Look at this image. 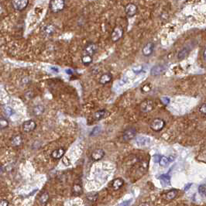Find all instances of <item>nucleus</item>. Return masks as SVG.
I'll return each instance as SVG.
<instances>
[{"label":"nucleus","mask_w":206,"mask_h":206,"mask_svg":"<svg viewBox=\"0 0 206 206\" xmlns=\"http://www.w3.org/2000/svg\"><path fill=\"white\" fill-rule=\"evenodd\" d=\"M65 7V2L63 0H53L50 2V9L53 12H59Z\"/></svg>","instance_id":"f257e3e1"},{"label":"nucleus","mask_w":206,"mask_h":206,"mask_svg":"<svg viewBox=\"0 0 206 206\" xmlns=\"http://www.w3.org/2000/svg\"><path fill=\"white\" fill-rule=\"evenodd\" d=\"M150 126L151 130H153V131L160 132L163 130V127L165 126V121L160 118H157L150 122Z\"/></svg>","instance_id":"f03ea898"},{"label":"nucleus","mask_w":206,"mask_h":206,"mask_svg":"<svg viewBox=\"0 0 206 206\" xmlns=\"http://www.w3.org/2000/svg\"><path fill=\"white\" fill-rule=\"evenodd\" d=\"M124 34V30L122 29V27H116L115 29L113 30V33L111 34V39L113 42H117L118 41H119L120 39L122 38Z\"/></svg>","instance_id":"7ed1b4c3"},{"label":"nucleus","mask_w":206,"mask_h":206,"mask_svg":"<svg viewBox=\"0 0 206 206\" xmlns=\"http://www.w3.org/2000/svg\"><path fill=\"white\" fill-rule=\"evenodd\" d=\"M139 107H140V110L143 113H150L154 108V102L152 100H145L140 104Z\"/></svg>","instance_id":"20e7f679"},{"label":"nucleus","mask_w":206,"mask_h":206,"mask_svg":"<svg viewBox=\"0 0 206 206\" xmlns=\"http://www.w3.org/2000/svg\"><path fill=\"white\" fill-rule=\"evenodd\" d=\"M136 135H137V130H136V129L133 128V127H130V128L126 129L123 132L122 139H123L124 141H130V140L133 139L136 137Z\"/></svg>","instance_id":"39448f33"},{"label":"nucleus","mask_w":206,"mask_h":206,"mask_svg":"<svg viewBox=\"0 0 206 206\" xmlns=\"http://www.w3.org/2000/svg\"><path fill=\"white\" fill-rule=\"evenodd\" d=\"M167 66L164 65H157L153 66L150 70V74L153 76H157L165 73L167 71Z\"/></svg>","instance_id":"423d86ee"},{"label":"nucleus","mask_w":206,"mask_h":206,"mask_svg":"<svg viewBox=\"0 0 206 206\" xmlns=\"http://www.w3.org/2000/svg\"><path fill=\"white\" fill-rule=\"evenodd\" d=\"M28 3H29L28 0H16V1H12V5L17 11H22L27 8Z\"/></svg>","instance_id":"0eeeda50"},{"label":"nucleus","mask_w":206,"mask_h":206,"mask_svg":"<svg viewBox=\"0 0 206 206\" xmlns=\"http://www.w3.org/2000/svg\"><path fill=\"white\" fill-rule=\"evenodd\" d=\"M97 50H98V46H97V44L94 43H89L84 49L83 54L93 57L94 54L97 52Z\"/></svg>","instance_id":"6e6552de"},{"label":"nucleus","mask_w":206,"mask_h":206,"mask_svg":"<svg viewBox=\"0 0 206 206\" xmlns=\"http://www.w3.org/2000/svg\"><path fill=\"white\" fill-rule=\"evenodd\" d=\"M36 127V123L34 120H27L23 123V130L25 133H30L34 131Z\"/></svg>","instance_id":"1a4fd4ad"},{"label":"nucleus","mask_w":206,"mask_h":206,"mask_svg":"<svg viewBox=\"0 0 206 206\" xmlns=\"http://www.w3.org/2000/svg\"><path fill=\"white\" fill-rule=\"evenodd\" d=\"M137 6L133 3H129L126 5L125 7V12L126 14L129 17L134 16L135 15L137 14Z\"/></svg>","instance_id":"9d476101"},{"label":"nucleus","mask_w":206,"mask_h":206,"mask_svg":"<svg viewBox=\"0 0 206 206\" xmlns=\"http://www.w3.org/2000/svg\"><path fill=\"white\" fill-rule=\"evenodd\" d=\"M153 50H154V43L150 42V43H147L146 45L144 46L143 50H142V52H143V54L145 57H149L153 54Z\"/></svg>","instance_id":"9b49d317"},{"label":"nucleus","mask_w":206,"mask_h":206,"mask_svg":"<svg viewBox=\"0 0 206 206\" xmlns=\"http://www.w3.org/2000/svg\"><path fill=\"white\" fill-rule=\"evenodd\" d=\"M105 156V152L102 149H97L95 150L92 152L91 155V159L95 161H100L101 159L103 158V157Z\"/></svg>","instance_id":"f8f14e48"},{"label":"nucleus","mask_w":206,"mask_h":206,"mask_svg":"<svg viewBox=\"0 0 206 206\" xmlns=\"http://www.w3.org/2000/svg\"><path fill=\"white\" fill-rule=\"evenodd\" d=\"M112 79H113V76L110 73H105L100 77L99 83L102 85H106L108 83H109L112 81Z\"/></svg>","instance_id":"ddd939ff"},{"label":"nucleus","mask_w":206,"mask_h":206,"mask_svg":"<svg viewBox=\"0 0 206 206\" xmlns=\"http://www.w3.org/2000/svg\"><path fill=\"white\" fill-rule=\"evenodd\" d=\"M65 149L63 148V147H60V148H58L57 150H54L52 152V153H51V157H52V158L55 159V160H58V159H60L61 157H63V156L65 155Z\"/></svg>","instance_id":"4468645a"},{"label":"nucleus","mask_w":206,"mask_h":206,"mask_svg":"<svg viewBox=\"0 0 206 206\" xmlns=\"http://www.w3.org/2000/svg\"><path fill=\"white\" fill-rule=\"evenodd\" d=\"M107 115H108V113L106 109H102V110L97 111L95 114H94V119L96 121H99L103 118H105Z\"/></svg>","instance_id":"2eb2a0df"},{"label":"nucleus","mask_w":206,"mask_h":206,"mask_svg":"<svg viewBox=\"0 0 206 206\" xmlns=\"http://www.w3.org/2000/svg\"><path fill=\"white\" fill-rule=\"evenodd\" d=\"M123 185H124V181L122 178H116L113 181V188L115 191H117V190L120 189V187H122Z\"/></svg>","instance_id":"dca6fc26"},{"label":"nucleus","mask_w":206,"mask_h":206,"mask_svg":"<svg viewBox=\"0 0 206 206\" xmlns=\"http://www.w3.org/2000/svg\"><path fill=\"white\" fill-rule=\"evenodd\" d=\"M137 143L139 146H146L150 143V139L148 137H139L137 139Z\"/></svg>","instance_id":"f3484780"},{"label":"nucleus","mask_w":206,"mask_h":206,"mask_svg":"<svg viewBox=\"0 0 206 206\" xmlns=\"http://www.w3.org/2000/svg\"><path fill=\"white\" fill-rule=\"evenodd\" d=\"M44 110H45V108L43 106L38 105V106H36L33 108V114L36 116H39V115H42L44 113Z\"/></svg>","instance_id":"a211bd4d"},{"label":"nucleus","mask_w":206,"mask_h":206,"mask_svg":"<svg viewBox=\"0 0 206 206\" xmlns=\"http://www.w3.org/2000/svg\"><path fill=\"white\" fill-rule=\"evenodd\" d=\"M188 54H189V50H188L187 47L183 48L182 50H180L179 53L177 54V58H178L179 60H183V59H185V58H187Z\"/></svg>","instance_id":"6ab92c4d"},{"label":"nucleus","mask_w":206,"mask_h":206,"mask_svg":"<svg viewBox=\"0 0 206 206\" xmlns=\"http://www.w3.org/2000/svg\"><path fill=\"white\" fill-rule=\"evenodd\" d=\"M11 143H12V145L13 146H20V145L22 144V143H23L22 137L21 136H19V135H17V136H16V137H14L13 138H12Z\"/></svg>","instance_id":"aec40b11"},{"label":"nucleus","mask_w":206,"mask_h":206,"mask_svg":"<svg viewBox=\"0 0 206 206\" xmlns=\"http://www.w3.org/2000/svg\"><path fill=\"white\" fill-rule=\"evenodd\" d=\"M54 31H55V27H54V25H51V24L46 26V27H44V30H43L44 34H45L46 35H47V36H50L51 34H53L54 33Z\"/></svg>","instance_id":"412c9836"},{"label":"nucleus","mask_w":206,"mask_h":206,"mask_svg":"<svg viewBox=\"0 0 206 206\" xmlns=\"http://www.w3.org/2000/svg\"><path fill=\"white\" fill-rule=\"evenodd\" d=\"M48 199H49V194L47 192H44L39 198V201H40L41 205L43 206L47 204V202L48 201Z\"/></svg>","instance_id":"4be33fe9"},{"label":"nucleus","mask_w":206,"mask_h":206,"mask_svg":"<svg viewBox=\"0 0 206 206\" xmlns=\"http://www.w3.org/2000/svg\"><path fill=\"white\" fill-rule=\"evenodd\" d=\"M92 60H93V58L91 56L85 55V54H83L82 56V61L83 63V65H84L85 66L90 65L92 62Z\"/></svg>","instance_id":"5701e85b"},{"label":"nucleus","mask_w":206,"mask_h":206,"mask_svg":"<svg viewBox=\"0 0 206 206\" xmlns=\"http://www.w3.org/2000/svg\"><path fill=\"white\" fill-rule=\"evenodd\" d=\"M73 193L76 195H80L83 193V189H82V186L80 185H78V184H75V185H73Z\"/></svg>","instance_id":"b1692460"},{"label":"nucleus","mask_w":206,"mask_h":206,"mask_svg":"<svg viewBox=\"0 0 206 206\" xmlns=\"http://www.w3.org/2000/svg\"><path fill=\"white\" fill-rule=\"evenodd\" d=\"M177 193V191L175 189H173L171 190V191H170V192H168V193L166 194V199L168 200V201L172 200V199H174L175 197H176Z\"/></svg>","instance_id":"393cba45"},{"label":"nucleus","mask_w":206,"mask_h":206,"mask_svg":"<svg viewBox=\"0 0 206 206\" xmlns=\"http://www.w3.org/2000/svg\"><path fill=\"white\" fill-rule=\"evenodd\" d=\"M159 179L161 180V182L163 183L164 185H168L170 184V176H168V174H163L160 176Z\"/></svg>","instance_id":"a878e982"},{"label":"nucleus","mask_w":206,"mask_h":206,"mask_svg":"<svg viewBox=\"0 0 206 206\" xmlns=\"http://www.w3.org/2000/svg\"><path fill=\"white\" fill-rule=\"evenodd\" d=\"M9 126V121L5 118H0V129H5Z\"/></svg>","instance_id":"bb28decb"},{"label":"nucleus","mask_w":206,"mask_h":206,"mask_svg":"<svg viewBox=\"0 0 206 206\" xmlns=\"http://www.w3.org/2000/svg\"><path fill=\"white\" fill-rule=\"evenodd\" d=\"M159 163H160V165L162 166V167H165V166H167L168 163H169V160H168V157H161V160L159 161Z\"/></svg>","instance_id":"cd10ccee"},{"label":"nucleus","mask_w":206,"mask_h":206,"mask_svg":"<svg viewBox=\"0 0 206 206\" xmlns=\"http://www.w3.org/2000/svg\"><path fill=\"white\" fill-rule=\"evenodd\" d=\"M98 198V194H95V193H91L87 196V199L90 201H95Z\"/></svg>","instance_id":"c85d7f7f"},{"label":"nucleus","mask_w":206,"mask_h":206,"mask_svg":"<svg viewBox=\"0 0 206 206\" xmlns=\"http://www.w3.org/2000/svg\"><path fill=\"white\" fill-rule=\"evenodd\" d=\"M198 192L200 193L201 196L205 197V193H206V187H205V185H200L198 187Z\"/></svg>","instance_id":"c756f323"},{"label":"nucleus","mask_w":206,"mask_h":206,"mask_svg":"<svg viewBox=\"0 0 206 206\" xmlns=\"http://www.w3.org/2000/svg\"><path fill=\"white\" fill-rule=\"evenodd\" d=\"M4 111H5V114L7 116H10V115H12L13 114V110L9 106H5L4 107Z\"/></svg>","instance_id":"7c9ffc66"},{"label":"nucleus","mask_w":206,"mask_h":206,"mask_svg":"<svg viewBox=\"0 0 206 206\" xmlns=\"http://www.w3.org/2000/svg\"><path fill=\"white\" fill-rule=\"evenodd\" d=\"M161 102L163 105H164V106H168V104L170 102V98H168V97L163 96V97L161 98Z\"/></svg>","instance_id":"2f4dec72"},{"label":"nucleus","mask_w":206,"mask_h":206,"mask_svg":"<svg viewBox=\"0 0 206 206\" xmlns=\"http://www.w3.org/2000/svg\"><path fill=\"white\" fill-rule=\"evenodd\" d=\"M143 66L142 65H139V66H137V67H135L133 68V71L136 73V74H139V72L143 71Z\"/></svg>","instance_id":"473e14b6"},{"label":"nucleus","mask_w":206,"mask_h":206,"mask_svg":"<svg viewBox=\"0 0 206 206\" xmlns=\"http://www.w3.org/2000/svg\"><path fill=\"white\" fill-rule=\"evenodd\" d=\"M199 112L201 113H202L203 115H206V105L204 103L202 104V106L199 108Z\"/></svg>","instance_id":"72a5a7b5"},{"label":"nucleus","mask_w":206,"mask_h":206,"mask_svg":"<svg viewBox=\"0 0 206 206\" xmlns=\"http://www.w3.org/2000/svg\"><path fill=\"white\" fill-rule=\"evenodd\" d=\"M151 89V87L150 84H146V85H144L143 86V88H142V91H144V92H148Z\"/></svg>","instance_id":"f704fd0d"},{"label":"nucleus","mask_w":206,"mask_h":206,"mask_svg":"<svg viewBox=\"0 0 206 206\" xmlns=\"http://www.w3.org/2000/svg\"><path fill=\"white\" fill-rule=\"evenodd\" d=\"M100 127H95V128H94L93 131L91 133V136H93V135H97L98 133L100 132Z\"/></svg>","instance_id":"c9c22d12"},{"label":"nucleus","mask_w":206,"mask_h":206,"mask_svg":"<svg viewBox=\"0 0 206 206\" xmlns=\"http://www.w3.org/2000/svg\"><path fill=\"white\" fill-rule=\"evenodd\" d=\"M8 205H9V201H8L7 200L3 199V200H1V201H0V206H8Z\"/></svg>","instance_id":"e433bc0d"},{"label":"nucleus","mask_w":206,"mask_h":206,"mask_svg":"<svg viewBox=\"0 0 206 206\" xmlns=\"http://www.w3.org/2000/svg\"><path fill=\"white\" fill-rule=\"evenodd\" d=\"M161 156H160V155H155V156H153V161H154L155 163H159V161L161 160Z\"/></svg>","instance_id":"4c0bfd02"},{"label":"nucleus","mask_w":206,"mask_h":206,"mask_svg":"<svg viewBox=\"0 0 206 206\" xmlns=\"http://www.w3.org/2000/svg\"><path fill=\"white\" fill-rule=\"evenodd\" d=\"M131 201H132V200L126 201H124V202H122V204H120L119 206H129L130 205V203H131Z\"/></svg>","instance_id":"58836bf2"},{"label":"nucleus","mask_w":206,"mask_h":206,"mask_svg":"<svg viewBox=\"0 0 206 206\" xmlns=\"http://www.w3.org/2000/svg\"><path fill=\"white\" fill-rule=\"evenodd\" d=\"M192 184H191V183H190L189 185H186V186H185V191H187V189H189L190 187H191V186H192Z\"/></svg>","instance_id":"ea45409f"},{"label":"nucleus","mask_w":206,"mask_h":206,"mask_svg":"<svg viewBox=\"0 0 206 206\" xmlns=\"http://www.w3.org/2000/svg\"><path fill=\"white\" fill-rule=\"evenodd\" d=\"M205 52H206L205 49H204V50H203V58H204V60H205V59H206V58H205V55H206Z\"/></svg>","instance_id":"a19ab883"},{"label":"nucleus","mask_w":206,"mask_h":206,"mask_svg":"<svg viewBox=\"0 0 206 206\" xmlns=\"http://www.w3.org/2000/svg\"><path fill=\"white\" fill-rule=\"evenodd\" d=\"M0 172H1V168H0Z\"/></svg>","instance_id":"79ce46f5"}]
</instances>
